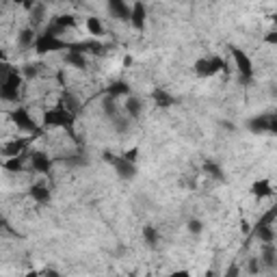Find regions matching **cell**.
Listing matches in <instances>:
<instances>
[{
  "label": "cell",
  "mask_w": 277,
  "mask_h": 277,
  "mask_svg": "<svg viewBox=\"0 0 277 277\" xmlns=\"http://www.w3.org/2000/svg\"><path fill=\"white\" fill-rule=\"evenodd\" d=\"M67 41H63L61 37L56 35H50V33H41L35 37V44H33V50L37 55H48V52H61V50H67Z\"/></svg>",
  "instance_id": "1"
},
{
  "label": "cell",
  "mask_w": 277,
  "mask_h": 277,
  "mask_svg": "<svg viewBox=\"0 0 277 277\" xmlns=\"http://www.w3.org/2000/svg\"><path fill=\"white\" fill-rule=\"evenodd\" d=\"M74 119H76L74 113L65 111L63 106H55L52 111H46V115H44V126H46V128H72Z\"/></svg>",
  "instance_id": "2"
},
{
  "label": "cell",
  "mask_w": 277,
  "mask_h": 277,
  "mask_svg": "<svg viewBox=\"0 0 277 277\" xmlns=\"http://www.w3.org/2000/svg\"><path fill=\"white\" fill-rule=\"evenodd\" d=\"M193 69H195V74L202 76V78H210V76H215L217 72H221V69H227V65L223 63V58L210 56V58H199V61H195Z\"/></svg>",
  "instance_id": "3"
},
{
  "label": "cell",
  "mask_w": 277,
  "mask_h": 277,
  "mask_svg": "<svg viewBox=\"0 0 277 277\" xmlns=\"http://www.w3.org/2000/svg\"><path fill=\"white\" fill-rule=\"evenodd\" d=\"M11 121L17 126V130H24V132H35V134H39V128H37V123L33 121V117L31 113L24 109V106H17V109L11 113Z\"/></svg>",
  "instance_id": "4"
},
{
  "label": "cell",
  "mask_w": 277,
  "mask_h": 277,
  "mask_svg": "<svg viewBox=\"0 0 277 277\" xmlns=\"http://www.w3.org/2000/svg\"><path fill=\"white\" fill-rule=\"evenodd\" d=\"M232 56H234V63H236V69L240 74V82H251L253 78V65H251V58L245 55L243 50L238 48H232Z\"/></svg>",
  "instance_id": "5"
},
{
  "label": "cell",
  "mask_w": 277,
  "mask_h": 277,
  "mask_svg": "<svg viewBox=\"0 0 277 277\" xmlns=\"http://www.w3.org/2000/svg\"><path fill=\"white\" fill-rule=\"evenodd\" d=\"M113 167H115V171H117V175H119L121 180H132L134 175H137V165H134V163H128L123 156L115 158V161H113Z\"/></svg>",
  "instance_id": "6"
},
{
  "label": "cell",
  "mask_w": 277,
  "mask_h": 277,
  "mask_svg": "<svg viewBox=\"0 0 277 277\" xmlns=\"http://www.w3.org/2000/svg\"><path fill=\"white\" fill-rule=\"evenodd\" d=\"M145 17H147L145 4L137 0V2L130 7V20H128V22H130V24L137 28V31H143V28H145Z\"/></svg>",
  "instance_id": "7"
},
{
  "label": "cell",
  "mask_w": 277,
  "mask_h": 277,
  "mask_svg": "<svg viewBox=\"0 0 277 277\" xmlns=\"http://www.w3.org/2000/svg\"><path fill=\"white\" fill-rule=\"evenodd\" d=\"M109 13L121 22L130 20V7L126 4V0H109Z\"/></svg>",
  "instance_id": "8"
},
{
  "label": "cell",
  "mask_w": 277,
  "mask_h": 277,
  "mask_svg": "<svg viewBox=\"0 0 277 277\" xmlns=\"http://www.w3.org/2000/svg\"><path fill=\"white\" fill-rule=\"evenodd\" d=\"M31 165H33L35 173H48L52 169V161L44 154V152H33L31 154Z\"/></svg>",
  "instance_id": "9"
},
{
  "label": "cell",
  "mask_w": 277,
  "mask_h": 277,
  "mask_svg": "<svg viewBox=\"0 0 277 277\" xmlns=\"http://www.w3.org/2000/svg\"><path fill=\"white\" fill-rule=\"evenodd\" d=\"M26 145H28V141L26 139H11L7 141V143L2 145V156H20V154H24V150H26Z\"/></svg>",
  "instance_id": "10"
},
{
  "label": "cell",
  "mask_w": 277,
  "mask_h": 277,
  "mask_svg": "<svg viewBox=\"0 0 277 277\" xmlns=\"http://www.w3.org/2000/svg\"><path fill=\"white\" fill-rule=\"evenodd\" d=\"M0 100L4 102H17L20 100V87L11 85V82H0Z\"/></svg>",
  "instance_id": "11"
},
{
  "label": "cell",
  "mask_w": 277,
  "mask_h": 277,
  "mask_svg": "<svg viewBox=\"0 0 277 277\" xmlns=\"http://www.w3.org/2000/svg\"><path fill=\"white\" fill-rule=\"evenodd\" d=\"M251 195L258 197V199H264V197H271L273 195V186H271L269 180H260L251 186Z\"/></svg>",
  "instance_id": "12"
},
{
  "label": "cell",
  "mask_w": 277,
  "mask_h": 277,
  "mask_svg": "<svg viewBox=\"0 0 277 277\" xmlns=\"http://www.w3.org/2000/svg\"><path fill=\"white\" fill-rule=\"evenodd\" d=\"M65 63L72 65L76 69H85L87 67V56L82 52H76V50H67L65 52Z\"/></svg>",
  "instance_id": "13"
},
{
  "label": "cell",
  "mask_w": 277,
  "mask_h": 277,
  "mask_svg": "<svg viewBox=\"0 0 277 277\" xmlns=\"http://www.w3.org/2000/svg\"><path fill=\"white\" fill-rule=\"evenodd\" d=\"M152 98H154L156 106H161V109H169V106H173V104H175V98L171 96V93H167L165 89H154Z\"/></svg>",
  "instance_id": "14"
},
{
  "label": "cell",
  "mask_w": 277,
  "mask_h": 277,
  "mask_svg": "<svg viewBox=\"0 0 277 277\" xmlns=\"http://www.w3.org/2000/svg\"><path fill=\"white\" fill-rule=\"evenodd\" d=\"M58 106H63L65 111H69V113H74V115H78V111H80V102H78V98L74 96V93H63L61 96V104Z\"/></svg>",
  "instance_id": "15"
},
{
  "label": "cell",
  "mask_w": 277,
  "mask_h": 277,
  "mask_svg": "<svg viewBox=\"0 0 277 277\" xmlns=\"http://www.w3.org/2000/svg\"><path fill=\"white\" fill-rule=\"evenodd\" d=\"M31 197H33L37 204H48V202H50V191H48V186H44V184H35V186H31Z\"/></svg>",
  "instance_id": "16"
},
{
  "label": "cell",
  "mask_w": 277,
  "mask_h": 277,
  "mask_svg": "<svg viewBox=\"0 0 277 277\" xmlns=\"http://www.w3.org/2000/svg\"><path fill=\"white\" fill-rule=\"evenodd\" d=\"M2 167L7 169V171H11V173H20L22 169H24V154L7 158V161L2 163Z\"/></svg>",
  "instance_id": "17"
},
{
  "label": "cell",
  "mask_w": 277,
  "mask_h": 277,
  "mask_svg": "<svg viewBox=\"0 0 277 277\" xmlns=\"http://www.w3.org/2000/svg\"><path fill=\"white\" fill-rule=\"evenodd\" d=\"M256 236L260 238V243H273L275 240V232L271 225H264V223H258L256 225Z\"/></svg>",
  "instance_id": "18"
},
{
  "label": "cell",
  "mask_w": 277,
  "mask_h": 277,
  "mask_svg": "<svg viewBox=\"0 0 277 277\" xmlns=\"http://www.w3.org/2000/svg\"><path fill=\"white\" fill-rule=\"evenodd\" d=\"M269 117L271 115H260V117H253V119L249 121V128L251 132L260 134V132H269Z\"/></svg>",
  "instance_id": "19"
},
{
  "label": "cell",
  "mask_w": 277,
  "mask_h": 277,
  "mask_svg": "<svg viewBox=\"0 0 277 277\" xmlns=\"http://www.w3.org/2000/svg\"><path fill=\"white\" fill-rule=\"evenodd\" d=\"M262 260L267 267H275V260H277V251H275V245L273 243H262Z\"/></svg>",
  "instance_id": "20"
},
{
  "label": "cell",
  "mask_w": 277,
  "mask_h": 277,
  "mask_svg": "<svg viewBox=\"0 0 277 277\" xmlns=\"http://www.w3.org/2000/svg\"><path fill=\"white\" fill-rule=\"evenodd\" d=\"M106 93H109L111 98H121V96H128L130 93V87L126 85V82H121V80H117V82H113V85L106 89Z\"/></svg>",
  "instance_id": "21"
},
{
  "label": "cell",
  "mask_w": 277,
  "mask_h": 277,
  "mask_svg": "<svg viewBox=\"0 0 277 277\" xmlns=\"http://www.w3.org/2000/svg\"><path fill=\"white\" fill-rule=\"evenodd\" d=\"M123 109H126V113L130 117H139L141 111H143V102H141L139 98H128L126 104H123Z\"/></svg>",
  "instance_id": "22"
},
{
  "label": "cell",
  "mask_w": 277,
  "mask_h": 277,
  "mask_svg": "<svg viewBox=\"0 0 277 277\" xmlns=\"http://www.w3.org/2000/svg\"><path fill=\"white\" fill-rule=\"evenodd\" d=\"M35 37H37V35H35L33 28H24V31H22L20 35H17V41H20V46H22V48H33Z\"/></svg>",
  "instance_id": "23"
},
{
  "label": "cell",
  "mask_w": 277,
  "mask_h": 277,
  "mask_svg": "<svg viewBox=\"0 0 277 277\" xmlns=\"http://www.w3.org/2000/svg\"><path fill=\"white\" fill-rule=\"evenodd\" d=\"M204 171L210 175V178H215V180H225V175H223L221 171V167L217 163H212V161H206L204 163Z\"/></svg>",
  "instance_id": "24"
},
{
  "label": "cell",
  "mask_w": 277,
  "mask_h": 277,
  "mask_svg": "<svg viewBox=\"0 0 277 277\" xmlns=\"http://www.w3.org/2000/svg\"><path fill=\"white\" fill-rule=\"evenodd\" d=\"M52 24H56L58 28H61V31H67V28L76 26V20H74V15H69V13H63V15H56Z\"/></svg>",
  "instance_id": "25"
},
{
  "label": "cell",
  "mask_w": 277,
  "mask_h": 277,
  "mask_svg": "<svg viewBox=\"0 0 277 277\" xmlns=\"http://www.w3.org/2000/svg\"><path fill=\"white\" fill-rule=\"evenodd\" d=\"M143 240L150 247H156L158 245V229L154 225H145L143 227Z\"/></svg>",
  "instance_id": "26"
},
{
  "label": "cell",
  "mask_w": 277,
  "mask_h": 277,
  "mask_svg": "<svg viewBox=\"0 0 277 277\" xmlns=\"http://www.w3.org/2000/svg\"><path fill=\"white\" fill-rule=\"evenodd\" d=\"M87 31H89L93 37H100V35L104 33V26L98 17H87Z\"/></svg>",
  "instance_id": "27"
},
{
  "label": "cell",
  "mask_w": 277,
  "mask_h": 277,
  "mask_svg": "<svg viewBox=\"0 0 277 277\" xmlns=\"http://www.w3.org/2000/svg\"><path fill=\"white\" fill-rule=\"evenodd\" d=\"M102 109H104V113L113 119V117H117V104H115V98H106L104 102H102Z\"/></svg>",
  "instance_id": "28"
},
{
  "label": "cell",
  "mask_w": 277,
  "mask_h": 277,
  "mask_svg": "<svg viewBox=\"0 0 277 277\" xmlns=\"http://www.w3.org/2000/svg\"><path fill=\"white\" fill-rule=\"evenodd\" d=\"M275 217H277V208H271V210H267V212H264V215L260 217V221H258V223H264V225H273Z\"/></svg>",
  "instance_id": "29"
},
{
  "label": "cell",
  "mask_w": 277,
  "mask_h": 277,
  "mask_svg": "<svg viewBox=\"0 0 277 277\" xmlns=\"http://www.w3.org/2000/svg\"><path fill=\"white\" fill-rule=\"evenodd\" d=\"M31 20H33V24H39L41 22V17H44V7H41V4H35V7L31 9Z\"/></svg>",
  "instance_id": "30"
},
{
  "label": "cell",
  "mask_w": 277,
  "mask_h": 277,
  "mask_svg": "<svg viewBox=\"0 0 277 277\" xmlns=\"http://www.w3.org/2000/svg\"><path fill=\"white\" fill-rule=\"evenodd\" d=\"M37 74H39V67L37 65H26L24 69H22V76H24V78H35Z\"/></svg>",
  "instance_id": "31"
},
{
  "label": "cell",
  "mask_w": 277,
  "mask_h": 277,
  "mask_svg": "<svg viewBox=\"0 0 277 277\" xmlns=\"http://www.w3.org/2000/svg\"><path fill=\"white\" fill-rule=\"evenodd\" d=\"M11 69H13V67H11L7 61H0V82H4V78L9 76Z\"/></svg>",
  "instance_id": "32"
},
{
  "label": "cell",
  "mask_w": 277,
  "mask_h": 277,
  "mask_svg": "<svg viewBox=\"0 0 277 277\" xmlns=\"http://www.w3.org/2000/svg\"><path fill=\"white\" fill-rule=\"evenodd\" d=\"M202 221H197V219H191V221H188V232H191V234H199V232H202Z\"/></svg>",
  "instance_id": "33"
},
{
  "label": "cell",
  "mask_w": 277,
  "mask_h": 277,
  "mask_svg": "<svg viewBox=\"0 0 277 277\" xmlns=\"http://www.w3.org/2000/svg\"><path fill=\"white\" fill-rule=\"evenodd\" d=\"M123 158H126L128 163H137V158H139V147H132V150H128L126 154H123Z\"/></svg>",
  "instance_id": "34"
},
{
  "label": "cell",
  "mask_w": 277,
  "mask_h": 277,
  "mask_svg": "<svg viewBox=\"0 0 277 277\" xmlns=\"http://www.w3.org/2000/svg\"><path fill=\"white\" fill-rule=\"evenodd\" d=\"M113 119H115L117 130H128V119H121V117H113Z\"/></svg>",
  "instance_id": "35"
},
{
  "label": "cell",
  "mask_w": 277,
  "mask_h": 277,
  "mask_svg": "<svg viewBox=\"0 0 277 277\" xmlns=\"http://www.w3.org/2000/svg\"><path fill=\"white\" fill-rule=\"evenodd\" d=\"M240 232H243V234H249L251 232V227H249V223H247V221L240 223Z\"/></svg>",
  "instance_id": "36"
},
{
  "label": "cell",
  "mask_w": 277,
  "mask_h": 277,
  "mask_svg": "<svg viewBox=\"0 0 277 277\" xmlns=\"http://www.w3.org/2000/svg\"><path fill=\"white\" fill-rule=\"evenodd\" d=\"M249 271H251V273H258V262H256V260L249 262Z\"/></svg>",
  "instance_id": "37"
},
{
  "label": "cell",
  "mask_w": 277,
  "mask_h": 277,
  "mask_svg": "<svg viewBox=\"0 0 277 277\" xmlns=\"http://www.w3.org/2000/svg\"><path fill=\"white\" fill-rule=\"evenodd\" d=\"M267 41H269V44H277V37H275V33H269Z\"/></svg>",
  "instance_id": "38"
},
{
  "label": "cell",
  "mask_w": 277,
  "mask_h": 277,
  "mask_svg": "<svg viewBox=\"0 0 277 277\" xmlns=\"http://www.w3.org/2000/svg\"><path fill=\"white\" fill-rule=\"evenodd\" d=\"M11 2H15V4H26L28 0H11Z\"/></svg>",
  "instance_id": "39"
},
{
  "label": "cell",
  "mask_w": 277,
  "mask_h": 277,
  "mask_svg": "<svg viewBox=\"0 0 277 277\" xmlns=\"http://www.w3.org/2000/svg\"><path fill=\"white\" fill-rule=\"evenodd\" d=\"M0 61H7V56H4V50L0 48Z\"/></svg>",
  "instance_id": "40"
},
{
  "label": "cell",
  "mask_w": 277,
  "mask_h": 277,
  "mask_svg": "<svg viewBox=\"0 0 277 277\" xmlns=\"http://www.w3.org/2000/svg\"><path fill=\"white\" fill-rule=\"evenodd\" d=\"M4 227V219H2V217H0V229H2Z\"/></svg>",
  "instance_id": "41"
}]
</instances>
